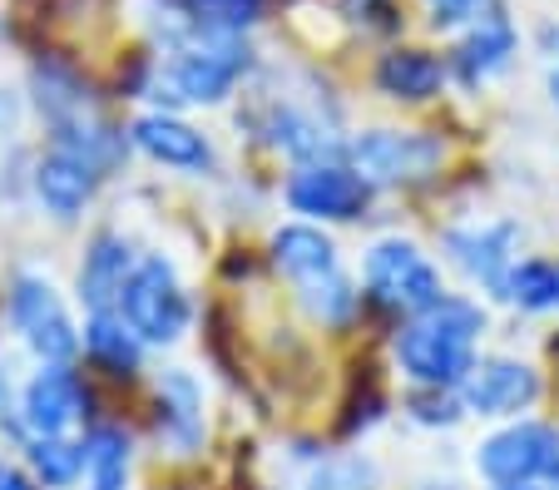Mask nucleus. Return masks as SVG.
<instances>
[{
    "label": "nucleus",
    "mask_w": 559,
    "mask_h": 490,
    "mask_svg": "<svg viewBox=\"0 0 559 490\" xmlns=\"http://www.w3.org/2000/svg\"><path fill=\"white\" fill-rule=\"evenodd\" d=\"M515 50H520L515 25L506 21V11H496L465 31V40L455 45V55H451V70L465 89H475V85H486L490 75H500V70L515 60Z\"/></svg>",
    "instance_id": "17"
},
{
    "label": "nucleus",
    "mask_w": 559,
    "mask_h": 490,
    "mask_svg": "<svg viewBox=\"0 0 559 490\" xmlns=\"http://www.w3.org/2000/svg\"><path fill=\"white\" fill-rule=\"evenodd\" d=\"M0 490H35V480L25 476L21 466H11V461H0Z\"/></svg>",
    "instance_id": "28"
},
{
    "label": "nucleus",
    "mask_w": 559,
    "mask_h": 490,
    "mask_svg": "<svg viewBox=\"0 0 559 490\" xmlns=\"http://www.w3.org/2000/svg\"><path fill=\"white\" fill-rule=\"evenodd\" d=\"M496 11H500V0H426V15H431L436 31H461V25L486 21Z\"/></svg>",
    "instance_id": "27"
},
{
    "label": "nucleus",
    "mask_w": 559,
    "mask_h": 490,
    "mask_svg": "<svg viewBox=\"0 0 559 490\" xmlns=\"http://www.w3.org/2000/svg\"><path fill=\"white\" fill-rule=\"evenodd\" d=\"M377 486V466L361 456H342V461H328L307 480V490H371Z\"/></svg>",
    "instance_id": "25"
},
{
    "label": "nucleus",
    "mask_w": 559,
    "mask_h": 490,
    "mask_svg": "<svg viewBox=\"0 0 559 490\" xmlns=\"http://www.w3.org/2000/svg\"><path fill=\"white\" fill-rule=\"evenodd\" d=\"M203 386L193 372L169 367V372L154 382V437L169 456H199L203 451Z\"/></svg>",
    "instance_id": "13"
},
{
    "label": "nucleus",
    "mask_w": 559,
    "mask_h": 490,
    "mask_svg": "<svg viewBox=\"0 0 559 490\" xmlns=\"http://www.w3.org/2000/svg\"><path fill=\"white\" fill-rule=\"evenodd\" d=\"M11 322L21 332V342L40 357V367L50 362H70L80 352V332H74V318L64 308V298L55 292L50 277L40 273H21L11 283Z\"/></svg>",
    "instance_id": "8"
},
{
    "label": "nucleus",
    "mask_w": 559,
    "mask_h": 490,
    "mask_svg": "<svg viewBox=\"0 0 559 490\" xmlns=\"http://www.w3.org/2000/svg\"><path fill=\"white\" fill-rule=\"evenodd\" d=\"M129 466H134V451H129L124 427H99L85 431V490H129Z\"/></svg>",
    "instance_id": "20"
},
{
    "label": "nucleus",
    "mask_w": 559,
    "mask_h": 490,
    "mask_svg": "<svg viewBox=\"0 0 559 490\" xmlns=\"http://www.w3.org/2000/svg\"><path fill=\"white\" fill-rule=\"evenodd\" d=\"M475 470L496 490L559 480V427L539 416H520L475 446Z\"/></svg>",
    "instance_id": "7"
},
{
    "label": "nucleus",
    "mask_w": 559,
    "mask_h": 490,
    "mask_svg": "<svg viewBox=\"0 0 559 490\" xmlns=\"http://www.w3.org/2000/svg\"><path fill=\"white\" fill-rule=\"evenodd\" d=\"M115 312L129 322V332H134L144 347H169V342H179L183 332H189L193 298H189V288L179 283V273H174L169 258L144 253L134 263V273H129Z\"/></svg>",
    "instance_id": "4"
},
{
    "label": "nucleus",
    "mask_w": 559,
    "mask_h": 490,
    "mask_svg": "<svg viewBox=\"0 0 559 490\" xmlns=\"http://www.w3.org/2000/svg\"><path fill=\"white\" fill-rule=\"evenodd\" d=\"M273 267L293 283L297 302L307 318L322 327H342L357 312V283L342 267V253L322 228L312 224H287L273 234Z\"/></svg>",
    "instance_id": "3"
},
{
    "label": "nucleus",
    "mask_w": 559,
    "mask_h": 490,
    "mask_svg": "<svg viewBox=\"0 0 559 490\" xmlns=\"http://www.w3.org/2000/svg\"><path fill=\"white\" fill-rule=\"evenodd\" d=\"M31 470H35V486L70 490L74 480H85V441L31 437Z\"/></svg>",
    "instance_id": "22"
},
{
    "label": "nucleus",
    "mask_w": 559,
    "mask_h": 490,
    "mask_svg": "<svg viewBox=\"0 0 559 490\" xmlns=\"http://www.w3.org/2000/svg\"><path fill=\"white\" fill-rule=\"evenodd\" d=\"M283 199L293 214L317 218V224H357V218H367L371 183L347 159H322L297 164L293 179L283 183Z\"/></svg>",
    "instance_id": "9"
},
{
    "label": "nucleus",
    "mask_w": 559,
    "mask_h": 490,
    "mask_svg": "<svg viewBox=\"0 0 559 490\" xmlns=\"http://www.w3.org/2000/svg\"><path fill=\"white\" fill-rule=\"evenodd\" d=\"M377 89L396 105H426L431 95H441L445 85V64L431 50H416V45H396L377 60Z\"/></svg>",
    "instance_id": "18"
},
{
    "label": "nucleus",
    "mask_w": 559,
    "mask_h": 490,
    "mask_svg": "<svg viewBox=\"0 0 559 490\" xmlns=\"http://www.w3.org/2000/svg\"><path fill=\"white\" fill-rule=\"evenodd\" d=\"M134 263H139L134 243H129L124 234H115V228H99V234L90 238L85 258H80V277H74L85 312H115Z\"/></svg>",
    "instance_id": "15"
},
{
    "label": "nucleus",
    "mask_w": 559,
    "mask_h": 490,
    "mask_svg": "<svg viewBox=\"0 0 559 490\" xmlns=\"http://www.w3.org/2000/svg\"><path fill=\"white\" fill-rule=\"evenodd\" d=\"M99 183H105V169H99V164H90L85 154H74V150H55V144L31 169L35 199H40V208L50 218H60V224L85 214L90 203H95Z\"/></svg>",
    "instance_id": "12"
},
{
    "label": "nucleus",
    "mask_w": 559,
    "mask_h": 490,
    "mask_svg": "<svg viewBox=\"0 0 559 490\" xmlns=\"http://www.w3.org/2000/svg\"><path fill=\"white\" fill-rule=\"evenodd\" d=\"M248 70V45L233 31H209V25H183L164 50V64L154 75V95L169 105H223L233 85Z\"/></svg>",
    "instance_id": "2"
},
{
    "label": "nucleus",
    "mask_w": 559,
    "mask_h": 490,
    "mask_svg": "<svg viewBox=\"0 0 559 490\" xmlns=\"http://www.w3.org/2000/svg\"><path fill=\"white\" fill-rule=\"evenodd\" d=\"M337 11L367 35H391L402 25V5L396 0H337Z\"/></svg>",
    "instance_id": "26"
},
{
    "label": "nucleus",
    "mask_w": 559,
    "mask_h": 490,
    "mask_svg": "<svg viewBox=\"0 0 559 490\" xmlns=\"http://www.w3.org/2000/svg\"><path fill=\"white\" fill-rule=\"evenodd\" d=\"M90 386L70 362H50L21 386V427L31 437H64L74 421L90 416Z\"/></svg>",
    "instance_id": "11"
},
{
    "label": "nucleus",
    "mask_w": 559,
    "mask_h": 490,
    "mask_svg": "<svg viewBox=\"0 0 559 490\" xmlns=\"http://www.w3.org/2000/svg\"><path fill=\"white\" fill-rule=\"evenodd\" d=\"M455 396L471 416H486V421H510L515 416L520 421V411H530L545 396V377L520 357H480Z\"/></svg>",
    "instance_id": "10"
},
{
    "label": "nucleus",
    "mask_w": 559,
    "mask_h": 490,
    "mask_svg": "<svg viewBox=\"0 0 559 490\" xmlns=\"http://www.w3.org/2000/svg\"><path fill=\"white\" fill-rule=\"evenodd\" d=\"M85 352L105 367L109 377H134L144 367V342L129 332L119 312H90L85 322Z\"/></svg>",
    "instance_id": "19"
},
{
    "label": "nucleus",
    "mask_w": 559,
    "mask_h": 490,
    "mask_svg": "<svg viewBox=\"0 0 559 490\" xmlns=\"http://www.w3.org/2000/svg\"><path fill=\"white\" fill-rule=\"evenodd\" d=\"M179 5H183V15H189L193 25L243 35V25L263 21V5H267V0H179Z\"/></svg>",
    "instance_id": "23"
},
{
    "label": "nucleus",
    "mask_w": 559,
    "mask_h": 490,
    "mask_svg": "<svg viewBox=\"0 0 559 490\" xmlns=\"http://www.w3.org/2000/svg\"><path fill=\"white\" fill-rule=\"evenodd\" d=\"M480 337H486V308L445 292V298L431 302L426 312L406 318V327L391 342V352H396V367H402V377L412 386L461 392V382L475 367Z\"/></svg>",
    "instance_id": "1"
},
{
    "label": "nucleus",
    "mask_w": 559,
    "mask_h": 490,
    "mask_svg": "<svg viewBox=\"0 0 559 490\" xmlns=\"http://www.w3.org/2000/svg\"><path fill=\"white\" fill-rule=\"evenodd\" d=\"M555 263H559V258H555Z\"/></svg>",
    "instance_id": "30"
},
{
    "label": "nucleus",
    "mask_w": 559,
    "mask_h": 490,
    "mask_svg": "<svg viewBox=\"0 0 559 490\" xmlns=\"http://www.w3.org/2000/svg\"><path fill=\"white\" fill-rule=\"evenodd\" d=\"M361 298L377 302L381 312H402V318H416L431 302L445 298L441 267L412 243V238H377L361 258Z\"/></svg>",
    "instance_id": "5"
},
{
    "label": "nucleus",
    "mask_w": 559,
    "mask_h": 490,
    "mask_svg": "<svg viewBox=\"0 0 559 490\" xmlns=\"http://www.w3.org/2000/svg\"><path fill=\"white\" fill-rule=\"evenodd\" d=\"M347 164L371 189H416L445 164V139L431 129H367L347 144Z\"/></svg>",
    "instance_id": "6"
},
{
    "label": "nucleus",
    "mask_w": 559,
    "mask_h": 490,
    "mask_svg": "<svg viewBox=\"0 0 559 490\" xmlns=\"http://www.w3.org/2000/svg\"><path fill=\"white\" fill-rule=\"evenodd\" d=\"M500 298H506L510 308H520V312L559 308V263L555 258H520V263L510 267Z\"/></svg>",
    "instance_id": "21"
},
{
    "label": "nucleus",
    "mask_w": 559,
    "mask_h": 490,
    "mask_svg": "<svg viewBox=\"0 0 559 490\" xmlns=\"http://www.w3.org/2000/svg\"><path fill=\"white\" fill-rule=\"evenodd\" d=\"M515 243H520V224H471V228H451V234L441 238L445 258H451L471 283L496 292V298H500V288H506L510 267L520 263Z\"/></svg>",
    "instance_id": "14"
},
{
    "label": "nucleus",
    "mask_w": 559,
    "mask_h": 490,
    "mask_svg": "<svg viewBox=\"0 0 559 490\" xmlns=\"http://www.w3.org/2000/svg\"><path fill=\"white\" fill-rule=\"evenodd\" d=\"M555 362H559V337H555Z\"/></svg>",
    "instance_id": "29"
},
{
    "label": "nucleus",
    "mask_w": 559,
    "mask_h": 490,
    "mask_svg": "<svg viewBox=\"0 0 559 490\" xmlns=\"http://www.w3.org/2000/svg\"><path fill=\"white\" fill-rule=\"evenodd\" d=\"M129 139H134V150L144 154V159L164 164V169H183V174H203L213 164V150L209 139L199 134L193 124H183L179 115H144L134 119V129H129Z\"/></svg>",
    "instance_id": "16"
},
{
    "label": "nucleus",
    "mask_w": 559,
    "mask_h": 490,
    "mask_svg": "<svg viewBox=\"0 0 559 490\" xmlns=\"http://www.w3.org/2000/svg\"><path fill=\"white\" fill-rule=\"evenodd\" d=\"M25 105L15 89H0V189H11L25 164Z\"/></svg>",
    "instance_id": "24"
}]
</instances>
